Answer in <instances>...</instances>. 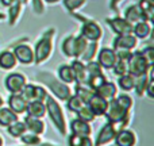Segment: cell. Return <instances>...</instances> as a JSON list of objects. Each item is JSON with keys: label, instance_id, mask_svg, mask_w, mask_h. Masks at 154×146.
I'll return each instance as SVG.
<instances>
[{"label": "cell", "instance_id": "1", "mask_svg": "<svg viewBox=\"0 0 154 146\" xmlns=\"http://www.w3.org/2000/svg\"><path fill=\"white\" fill-rule=\"evenodd\" d=\"M35 80L38 82L45 84L54 95V98L60 101H66L72 96V91H70L69 85L62 82L60 79H57L51 72H46V70L38 72L35 74Z\"/></svg>", "mask_w": 154, "mask_h": 146}, {"label": "cell", "instance_id": "2", "mask_svg": "<svg viewBox=\"0 0 154 146\" xmlns=\"http://www.w3.org/2000/svg\"><path fill=\"white\" fill-rule=\"evenodd\" d=\"M54 35H56V29L50 27V29H48L41 35L38 42L35 43V48H34V64L35 65H42L50 58L51 51H53Z\"/></svg>", "mask_w": 154, "mask_h": 146}, {"label": "cell", "instance_id": "3", "mask_svg": "<svg viewBox=\"0 0 154 146\" xmlns=\"http://www.w3.org/2000/svg\"><path fill=\"white\" fill-rule=\"evenodd\" d=\"M45 107H46V112H48L49 118H50L51 123L54 125L56 130L58 131L62 137H66V134H68L66 119H65V115H64V112H62V108L58 104L57 99L48 93V96H46V99H45Z\"/></svg>", "mask_w": 154, "mask_h": 146}, {"label": "cell", "instance_id": "4", "mask_svg": "<svg viewBox=\"0 0 154 146\" xmlns=\"http://www.w3.org/2000/svg\"><path fill=\"white\" fill-rule=\"evenodd\" d=\"M104 116L107 118V122H111L115 126H119V130L127 127L131 119L130 111L126 110L123 106H120L115 98L108 100V107H107Z\"/></svg>", "mask_w": 154, "mask_h": 146}, {"label": "cell", "instance_id": "5", "mask_svg": "<svg viewBox=\"0 0 154 146\" xmlns=\"http://www.w3.org/2000/svg\"><path fill=\"white\" fill-rule=\"evenodd\" d=\"M70 15H72L75 19H77V20L82 22L80 34H81L87 41L99 42V41L101 39V37H103V29H101V26L96 20H92V19H89V18H85L84 15L77 14V12H73V14H70Z\"/></svg>", "mask_w": 154, "mask_h": 146}, {"label": "cell", "instance_id": "6", "mask_svg": "<svg viewBox=\"0 0 154 146\" xmlns=\"http://www.w3.org/2000/svg\"><path fill=\"white\" fill-rule=\"evenodd\" d=\"M128 73L134 77H139L142 74H146L154 67V64L147 61V58L141 53V50H135L131 53L130 58L127 60Z\"/></svg>", "mask_w": 154, "mask_h": 146}, {"label": "cell", "instance_id": "7", "mask_svg": "<svg viewBox=\"0 0 154 146\" xmlns=\"http://www.w3.org/2000/svg\"><path fill=\"white\" fill-rule=\"evenodd\" d=\"M29 38H22L19 42L12 45V51L15 54V58L22 65H32L34 64V49L24 43Z\"/></svg>", "mask_w": 154, "mask_h": 146}, {"label": "cell", "instance_id": "8", "mask_svg": "<svg viewBox=\"0 0 154 146\" xmlns=\"http://www.w3.org/2000/svg\"><path fill=\"white\" fill-rule=\"evenodd\" d=\"M107 26L111 29V31L115 35H123V34H133V23L128 22L123 16H114V18L106 19Z\"/></svg>", "mask_w": 154, "mask_h": 146}, {"label": "cell", "instance_id": "9", "mask_svg": "<svg viewBox=\"0 0 154 146\" xmlns=\"http://www.w3.org/2000/svg\"><path fill=\"white\" fill-rule=\"evenodd\" d=\"M20 95L26 99V101H45L46 96H48V92L41 85H35V84H29L27 82L24 85V88L22 89Z\"/></svg>", "mask_w": 154, "mask_h": 146}, {"label": "cell", "instance_id": "10", "mask_svg": "<svg viewBox=\"0 0 154 146\" xmlns=\"http://www.w3.org/2000/svg\"><path fill=\"white\" fill-rule=\"evenodd\" d=\"M137 46H138V39L133 34L116 35L114 38V41H112V49L115 51H123V50L133 51Z\"/></svg>", "mask_w": 154, "mask_h": 146}, {"label": "cell", "instance_id": "11", "mask_svg": "<svg viewBox=\"0 0 154 146\" xmlns=\"http://www.w3.org/2000/svg\"><path fill=\"white\" fill-rule=\"evenodd\" d=\"M116 126L111 122H107L106 125L101 127V130L99 131L97 137H96L95 142H93V146H106L108 144H111L114 141L115 135H116Z\"/></svg>", "mask_w": 154, "mask_h": 146}, {"label": "cell", "instance_id": "12", "mask_svg": "<svg viewBox=\"0 0 154 146\" xmlns=\"http://www.w3.org/2000/svg\"><path fill=\"white\" fill-rule=\"evenodd\" d=\"M5 88L11 93H20L24 85L27 84V79L22 73H10L4 80Z\"/></svg>", "mask_w": 154, "mask_h": 146}, {"label": "cell", "instance_id": "13", "mask_svg": "<svg viewBox=\"0 0 154 146\" xmlns=\"http://www.w3.org/2000/svg\"><path fill=\"white\" fill-rule=\"evenodd\" d=\"M96 56H97V62L100 64V67L107 70H111L118 60L116 51L112 48H101L100 50H97Z\"/></svg>", "mask_w": 154, "mask_h": 146}, {"label": "cell", "instance_id": "14", "mask_svg": "<svg viewBox=\"0 0 154 146\" xmlns=\"http://www.w3.org/2000/svg\"><path fill=\"white\" fill-rule=\"evenodd\" d=\"M87 106L95 114V116H104V114L107 111V107H108V100L99 96L97 93H93L89 100L87 101Z\"/></svg>", "mask_w": 154, "mask_h": 146}, {"label": "cell", "instance_id": "15", "mask_svg": "<svg viewBox=\"0 0 154 146\" xmlns=\"http://www.w3.org/2000/svg\"><path fill=\"white\" fill-rule=\"evenodd\" d=\"M115 146H135L137 144V135L133 130L120 129L116 131V135L114 138Z\"/></svg>", "mask_w": 154, "mask_h": 146}, {"label": "cell", "instance_id": "16", "mask_svg": "<svg viewBox=\"0 0 154 146\" xmlns=\"http://www.w3.org/2000/svg\"><path fill=\"white\" fill-rule=\"evenodd\" d=\"M23 122L26 125L27 131H30V133H34L37 135H42L45 133L46 125L43 123L42 118H35V116H31V115H26Z\"/></svg>", "mask_w": 154, "mask_h": 146}, {"label": "cell", "instance_id": "17", "mask_svg": "<svg viewBox=\"0 0 154 146\" xmlns=\"http://www.w3.org/2000/svg\"><path fill=\"white\" fill-rule=\"evenodd\" d=\"M27 101L20 93H11V96L8 98V108H11L15 114L20 115L26 112Z\"/></svg>", "mask_w": 154, "mask_h": 146}, {"label": "cell", "instance_id": "18", "mask_svg": "<svg viewBox=\"0 0 154 146\" xmlns=\"http://www.w3.org/2000/svg\"><path fill=\"white\" fill-rule=\"evenodd\" d=\"M133 35L137 39H146L152 35V23L147 20H141L133 24Z\"/></svg>", "mask_w": 154, "mask_h": 146}, {"label": "cell", "instance_id": "19", "mask_svg": "<svg viewBox=\"0 0 154 146\" xmlns=\"http://www.w3.org/2000/svg\"><path fill=\"white\" fill-rule=\"evenodd\" d=\"M70 134H76V135H89L92 134V127H91L89 122L76 118L70 122Z\"/></svg>", "mask_w": 154, "mask_h": 146}, {"label": "cell", "instance_id": "20", "mask_svg": "<svg viewBox=\"0 0 154 146\" xmlns=\"http://www.w3.org/2000/svg\"><path fill=\"white\" fill-rule=\"evenodd\" d=\"M18 65V61L15 58V54L11 49L0 51V69L3 70H11Z\"/></svg>", "mask_w": 154, "mask_h": 146}, {"label": "cell", "instance_id": "21", "mask_svg": "<svg viewBox=\"0 0 154 146\" xmlns=\"http://www.w3.org/2000/svg\"><path fill=\"white\" fill-rule=\"evenodd\" d=\"M73 72H75V82L76 84H85L87 81V68H85V62H82L79 58H73L72 64Z\"/></svg>", "mask_w": 154, "mask_h": 146}, {"label": "cell", "instance_id": "22", "mask_svg": "<svg viewBox=\"0 0 154 146\" xmlns=\"http://www.w3.org/2000/svg\"><path fill=\"white\" fill-rule=\"evenodd\" d=\"M95 93H97L99 96L104 98L106 100H111V99H114L115 96L118 95V89H116V85H115L114 82L107 81V80H106V81H104L100 87L96 88Z\"/></svg>", "mask_w": 154, "mask_h": 146}, {"label": "cell", "instance_id": "23", "mask_svg": "<svg viewBox=\"0 0 154 146\" xmlns=\"http://www.w3.org/2000/svg\"><path fill=\"white\" fill-rule=\"evenodd\" d=\"M22 11H23V3H22V0H16L14 4H11L10 7H8L7 20L11 27L18 23L19 18H20V15H22Z\"/></svg>", "mask_w": 154, "mask_h": 146}, {"label": "cell", "instance_id": "24", "mask_svg": "<svg viewBox=\"0 0 154 146\" xmlns=\"http://www.w3.org/2000/svg\"><path fill=\"white\" fill-rule=\"evenodd\" d=\"M26 114L35 118H43L46 115L45 101H29L26 107Z\"/></svg>", "mask_w": 154, "mask_h": 146}, {"label": "cell", "instance_id": "25", "mask_svg": "<svg viewBox=\"0 0 154 146\" xmlns=\"http://www.w3.org/2000/svg\"><path fill=\"white\" fill-rule=\"evenodd\" d=\"M123 18H126L128 22H131V23H137V22H141V20H145L143 15H142L141 10H139L138 4H131L128 5L127 8L125 10V12H123Z\"/></svg>", "mask_w": 154, "mask_h": 146}, {"label": "cell", "instance_id": "26", "mask_svg": "<svg viewBox=\"0 0 154 146\" xmlns=\"http://www.w3.org/2000/svg\"><path fill=\"white\" fill-rule=\"evenodd\" d=\"M16 120H18V114H15L8 107H0V126L2 127H8L11 123Z\"/></svg>", "mask_w": 154, "mask_h": 146}, {"label": "cell", "instance_id": "27", "mask_svg": "<svg viewBox=\"0 0 154 146\" xmlns=\"http://www.w3.org/2000/svg\"><path fill=\"white\" fill-rule=\"evenodd\" d=\"M137 4H138L145 20L152 23L154 18V2H152V0H138Z\"/></svg>", "mask_w": 154, "mask_h": 146}, {"label": "cell", "instance_id": "28", "mask_svg": "<svg viewBox=\"0 0 154 146\" xmlns=\"http://www.w3.org/2000/svg\"><path fill=\"white\" fill-rule=\"evenodd\" d=\"M58 79L65 84H72L75 82V72H73L72 67L68 64H64L58 68Z\"/></svg>", "mask_w": 154, "mask_h": 146}, {"label": "cell", "instance_id": "29", "mask_svg": "<svg viewBox=\"0 0 154 146\" xmlns=\"http://www.w3.org/2000/svg\"><path fill=\"white\" fill-rule=\"evenodd\" d=\"M62 54L68 58H75V35H68L61 45Z\"/></svg>", "mask_w": 154, "mask_h": 146}, {"label": "cell", "instance_id": "30", "mask_svg": "<svg viewBox=\"0 0 154 146\" xmlns=\"http://www.w3.org/2000/svg\"><path fill=\"white\" fill-rule=\"evenodd\" d=\"M97 50H99V43L97 42H88V45H87V48H85V50H84V53L81 54V57H80L79 60H81L82 62H89V61H92L93 58H95V56L97 54Z\"/></svg>", "mask_w": 154, "mask_h": 146}, {"label": "cell", "instance_id": "31", "mask_svg": "<svg viewBox=\"0 0 154 146\" xmlns=\"http://www.w3.org/2000/svg\"><path fill=\"white\" fill-rule=\"evenodd\" d=\"M26 131H27V129H26L24 122H20L19 119L16 120V122L11 123V125L7 127V133L10 134L12 138H20Z\"/></svg>", "mask_w": 154, "mask_h": 146}, {"label": "cell", "instance_id": "32", "mask_svg": "<svg viewBox=\"0 0 154 146\" xmlns=\"http://www.w3.org/2000/svg\"><path fill=\"white\" fill-rule=\"evenodd\" d=\"M68 146H93L89 135H76L70 134L68 138Z\"/></svg>", "mask_w": 154, "mask_h": 146}, {"label": "cell", "instance_id": "33", "mask_svg": "<svg viewBox=\"0 0 154 146\" xmlns=\"http://www.w3.org/2000/svg\"><path fill=\"white\" fill-rule=\"evenodd\" d=\"M134 84H135V77L131 76L130 73H126L123 76H119L118 79V85L122 91L125 92H128V91L134 89Z\"/></svg>", "mask_w": 154, "mask_h": 146}, {"label": "cell", "instance_id": "34", "mask_svg": "<svg viewBox=\"0 0 154 146\" xmlns=\"http://www.w3.org/2000/svg\"><path fill=\"white\" fill-rule=\"evenodd\" d=\"M147 81H149V72L146 74H142L139 77H135V84H134V91L135 93L142 98L146 92V87H147Z\"/></svg>", "mask_w": 154, "mask_h": 146}, {"label": "cell", "instance_id": "35", "mask_svg": "<svg viewBox=\"0 0 154 146\" xmlns=\"http://www.w3.org/2000/svg\"><path fill=\"white\" fill-rule=\"evenodd\" d=\"M75 95H77L80 99H81L84 103H87L88 100L91 99V96L95 93V91H92L88 85H85V84H76V87H75Z\"/></svg>", "mask_w": 154, "mask_h": 146}, {"label": "cell", "instance_id": "36", "mask_svg": "<svg viewBox=\"0 0 154 146\" xmlns=\"http://www.w3.org/2000/svg\"><path fill=\"white\" fill-rule=\"evenodd\" d=\"M88 42L89 41L85 39L81 34L75 35V58H80L81 57V54L84 53L85 48H87Z\"/></svg>", "mask_w": 154, "mask_h": 146}, {"label": "cell", "instance_id": "37", "mask_svg": "<svg viewBox=\"0 0 154 146\" xmlns=\"http://www.w3.org/2000/svg\"><path fill=\"white\" fill-rule=\"evenodd\" d=\"M65 103H66L68 110H69L70 112H75V114L79 111V110H81L85 104H87V103H84V101H82L77 95H72L66 101H65Z\"/></svg>", "mask_w": 154, "mask_h": 146}, {"label": "cell", "instance_id": "38", "mask_svg": "<svg viewBox=\"0 0 154 146\" xmlns=\"http://www.w3.org/2000/svg\"><path fill=\"white\" fill-rule=\"evenodd\" d=\"M85 3H87V0H62V4H64L65 10L69 14L77 12Z\"/></svg>", "mask_w": 154, "mask_h": 146}, {"label": "cell", "instance_id": "39", "mask_svg": "<svg viewBox=\"0 0 154 146\" xmlns=\"http://www.w3.org/2000/svg\"><path fill=\"white\" fill-rule=\"evenodd\" d=\"M104 81H106V77H104L103 73H100V74H95V76H89V77H88L87 81H85V85H88V87H89L92 91H95L96 88L100 87Z\"/></svg>", "mask_w": 154, "mask_h": 146}, {"label": "cell", "instance_id": "40", "mask_svg": "<svg viewBox=\"0 0 154 146\" xmlns=\"http://www.w3.org/2000/svg\"><path fill=\"white\" fill-rule=\"evenodd\" d=\"M112 72L115 76H123V74L128 73V67H127V60H120L118 58L115 65L112 67Z\"/></svg>", "mask_w": 154, "mask_h": 146}, {"label": "cell", "instance_id": "41", "mask_svg": "<svg viewBox=\"0 0 154 146\" xmlns=\"http://www.w3.org/2000/svg\"><path fill=\"white\" fill-rule=\"evenodd\" d=\"M20 141H22V144L23 145H27V146H31V145H38V144H41V137L39 135H37V134H34V133H24L23 135L20 137Z\"/></svg>", "mask_w": 154, "mask_h": 146}, {"label": "cell", "instance_id": "42", "mask_svg": "<svg viewBox=\"0 0 154 146\" xmlns=\"http://www.w3.org/2000/svg\"><path fill=\"white\" fill-rule=\"evenodd\" d=\"M77 114V118H80V119H82V120H85V122H93L95 120V114H93L92 111H91V108L85 104L84 107H82L81 110H79V111L76 112Z\"/></svg>", "mask_w": 154, "mask_h": 146}, {"label": "cell", "instance_id": "43", "mask_svg": "<svg viewBox=\"0 0 154 146\" xmlns=\"http://www.w3.org/2000/svg\"><path fill=\"white\" fill-rule=\"evenodd\" d=\"M115 99L118 100V103H119L120 106H123L126 110L131 111V108H133V104H134V100H133V98H131L130 95H127V93H120V95L115 96Z\"/></svg>", "mask_w": 154, "mask_h": 146}, {"label": "cell", "instance_id": "44", "mask_svg": "<svg viewBox=\"0 0 154 146\" xmlns=\"http://www.w3.org/2000/svg\"><path fill=\"white\" fill-rule=\"evenodd\" d=\"M85 68H87V79L89 76H95V74H100L103 73V68L100 67L97 61H89L85 64Z\"/></svg>", "mask_w": 154, "mask_h": 146}, {"label": "cell", "instance_id": "45", "mask_svg": "<svg viewBox=\"0 0 154 146\" xmlns=\"http://www.w3.org/2000/svg\"><path fill=\"white\" fill-rule=\"evenodd\" d=\"M32 11H34L37 15L45 14V11H46L45 2H43V0H32Z\"/></svg>", "mask_w": 154, "mask_h": 146}, {"label": "cell", "instance_id": "46", "mask_svg": "<svg viewBox=\"0 0 154 146\" xmlns=\"http://www.w3.org/2000/svg\"><path fill=\"white\" fill-rule=\"evenodd\" d=\"M153 72H154V67L149 70V81H147V87H146V92L147 96L150 99L154 98V91H153V84H154V77H153Z\"/></svg>", "mask_w": 154, "mask_h": 146}, {"label": "cell", "instance_id": "47", "mask_svg": "<svg viewBox=\"0 0 154 146\" xmlns=\"http://www.w3.org/2000/svg\"><path fill=\"white\" fill-rule=\"evenodd\" d=\"M141 53L147 58V61L154 64V48L153 46H146V48L141 49Z\"/></svg>", "mask_w": 154, "mask_h": 146}, {"label": "cell", "instance_id": "48", "mask_svg": "<svg viewBox=\"0 0 154 146\" xmlns=\"http://www.w3.org/2000/svg\"><path fill=\"white\" fill-rule=\"evenodd\" d=\"M123 0H109V10H112L114 12H119V4L122 3Z\"/></svg>", "mask_w": 154, "mask_h": 146}, {"label": "cell", "instance_id": "49", "mask_svg": "<svg viewBox=\"0 0 154 146\" xmlns=\"http://www.w3.org/2000/svg\"><path fill=\"white\" fill-rule=\"evenodd\" d=\"M16 0H0V4L3 5V7H10L11 4H14Z\"/></svg>", "mask_w": 154, "mask_h": 146}, {"label": "cell", "instance_id": "50", "mask_svg": "<svg viewBox=\"0 0 154 146\" xmlns=\"http://www.w3.org/2000/svg\"><path fill=\"white\" fill-rule=\"evenodd\" d=\"M23 146H27V145H23ZM31 146H61V145H56V144H51V142H41L38 145H31Z\"/></svg>", "mask_w": 154, "mask_h": 146}, {"label": "cell", "instance_id": "51", "mask_svg": "<svg viewBox=\"0 0 154 146\" xmlns=\"http://www.w3.org/2000/svg\"><path fill=\"white\" fill-rule=\"evenodd\" d=\"M45 3H48V4H56V3L61 2V0H43Z\"/></svg>", "mask_w": 154, "mask_h": 146}, {"label": "cell", "instance_id": "52", "mask_svg": "<svg viewBox=\"0 0 154 146\" xmlns=\"http://www.w3.org/2000/svg\"><path fill=\"white\" fill-rule=\"evenodd\" d=\"M4 19H7V15H5L4 12H0V22L4 20Z\"/></svg>", "mask_w": 154, "mask_h": 146}, {"label": "cell", "instance_id": "53", "mask_svg": "<svg viewBox=\"0 0 154 146\" xmlns=\"http://www.w3.org/2000/svg\"><path fill=\"white\" fill-rule=\"evenodd\" d=\"M3 145H4V141H3V137L0 135V146H3Z\"/></svg>", "mask_w": 154, "mask_h": 146}, {"label": "cell", "instance_id": "54", "mask_svg": "<svg viewBox=\"0 0 154 146\" xmlns=\"http://www.w3.org/2000/svg\"><path fill=\"white\" fill-rule=\"evenodd\" d=\"M3 104H4V101H3V98L0 96V107H3Z\"/></svg>", "mask_w": 154, "mask_h": 146}, {"label": "cell", "instance_id": "55", "mask_svg": "<svg viewBox=\"0 0 154 146\" xmlns=\"http://www.w3.org/2000/svg\"><path fill=\"white\" fill-rule=\"evenodd\" d=\"M29 2H30V0H22V3H23V4H27Z\"/></svg>", "mask_w": 154, "mask_h": 146}, {"label": "cell", "instance_id": "56", "mask_svg": "<svg viewBox=\"0 0 154 146\" xmlns=\"http://www.w3.org/2000/svg\"><path fill=\"white\" fill-rule=\"evenodd\" d=\"M111 146H115V145H111Z\"/></svg>", "mask_w": 154, "mask_h": 146}, {"label": "cell", "instance_id": "57", "mask_svg": "<svg viewBox=\"0 0 154 146\" xmlns=\"http://www.w3.org/2000/svg\"><path fill=\"white\" fill-rule=\"evenodd\" d=\"M152 2H154V0H152Z\"/></svg>", "mask_w": 154, "mask_h": 146}]
</instances>
